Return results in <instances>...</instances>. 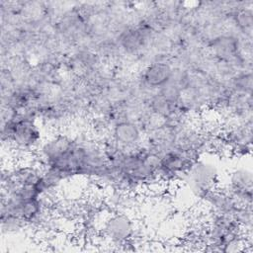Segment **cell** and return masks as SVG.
I'll return each mask as SVG.
<instances>
[{
	"label": "cell",
	"mask_w": 253,
	"mask_h": 253,
	"mask_svg": "<svg viewBox=\"0 0 253 253\" xmlns=\"http://www.w3.org/2000/svg\"><path fill=\"white\" fill-rule=\"evenodd\" d=\"M174 66L168 60L153 59L147 63L138 76V85L144 91H156L172 78Z\"/></svg>",
	"instance_id": "3"
},
{
	"label": "cell",
	"mask_w": 253,
	"mask_h": 253,
	"mask_svg": "<svg viewBox=\"0 0 253 253\" xmlns=\"http://www.w3.org/2000/svg\"><path fill=\"white\" fill-rule=\"evenodd\" d=\"M218 178L217 166L211 160L200 157L193 163L184 180H186L192 193L202 199L209 191L217 187Z\"/></svg>",
	"instance_id": "1"
},
{
	"label": "cell",
	"mask_w": 253,
	"mask_h": 253,
	"mask_svg": "<svg viewBox=\"0 0 253 253\" xmlns=\"http://www.w3.org/2000/svg\"><path fill=\"white\" fill-rule=\"evenodd\" d=\"M142 129L132 120H123L111 126V138L124 149H133L141 145Z\"/></svg>",
	"instance_id": "4"
},
{
	"label": "cell",
	"mask_w": 253,
	"mask_h": 253,
	"mask_svg": "<svg viewBox=\"0 0 253 253\" xmlns=\"http://www.w3.org/2000/svg\"><path fill=\"white\" fill-rule=\"evenodd\" d=\"M103 236L113 245L126 246L132 241L135 226L133 220L125 212L111 213L103 222Z\"/></svg>",
	"instance_id": "2"
}]
</instances>
